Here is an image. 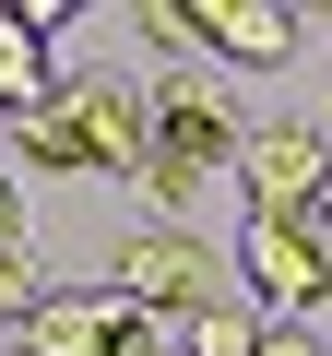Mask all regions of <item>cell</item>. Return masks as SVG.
Instances as JSON below:
<instances>
[{
  "label": "cell",
  "instance_id": "obj_7",
  "mask_svg": "<svg viewBox=\"0 0 332 356\" xmlns=\"http://www.w3.org/2000/svg\"><path fill=\"white\" fill-rule=\"evenodd\" d=\"M190 48L214 72H285L297 60V13H285V0H202V13H190Z\"/></svg>",
  "mask_w": 332,
  "mask_h": 356
},
{
  "label": "cell",
  "instance_id": "obj_15",
  "mask_svg": "<svg viewBox=\"0 0 332 356\" xmlns=\"http://www.w3.org/2000/svg\"><path fill=\"white\" fill-rule=\"evenodd\" d=\"M154 356H179V344H154Z\"/></svg>",
  "mask_w": 332,
  "mask_h": 356
},
{
  "label": "cell",
  "instance_id": "obj_6",
  "mask_svg": "<svg viewBox=\"0 0 332 356\" xmlns=\"http://www.w3.org/2000/svg\"><path fill=\"white\" fill-rule=\"evenodd\" d=\"M320 143H308V119H261L249 143H238V191H249V214H308L320 202Z\"/></svg>",
  "mask_w": 332,
  "mask_h": 356
},
{
  "label": "cell",
  "instance_id": "obj_5",
  "mask_svg": "<svg viewBox=\"0 0 332 356\" xmlns=\"http://www.w3.org/2000/svg\"><path fill=\"white\" fill-rule=\"evenodd\" d=\"M107 297H131L142 321H202V309H214V250H202L190 226H142V238H119Z\"/></svg>",
  "mask_w": 332,
  "mask_h": 356
},
{
  "label": "cell",
  "instance_id": "obj_14",
  "mask_svg": "<svg viewBox=\"0 0 332 356\" xmlns=\"http://www.w3.org/2000/svg\"><path fill=\"white\" fill-rule=\"evenodd\" d=\"M308 226H320V238H332V178H320V202H308Z\"/></svg>",
  "mask_w": 332,
  "mask_h": 356
},
{
  "label": "cell",
  "instance_id": "obj_1",
  "mask_svg": "<svg viewBox=\"0 0 332 356\" xmlns=\"http://www.w3.org/2000/svg\"><path fill=\"white\" fill-rule=\"evenodd\" d=\"M238 143H249V119H238V95H226L214 60L154 72V95H142V191H154L166 214H190L214 178L238 166Z\"/></svg>",
  "mask_w": 332,
  "mask_h": 356
},
{
  "label": "cell",
  "instance_id": "obj_4",
  "mask_svg": "<svg viewBox=\"0 0 332 356\" xmlns=\"http://www.w3.org/2000/svg\"><path fill=\"white\" fill-rule=\"evenodd\" d=\"M13 356H154V321L107 285H48L13 321Z\"/></svg>",
  "mask_w": 332,
  "mask_h": 356
},
{
  "label": "cell",
  "instance_id": "obj_8",
  "mask_svg": "<svg viewBox=\"0 0 332 356\" xmlns=\"http://www.w3.org/2000/svg\"><path fill=\"white\" fill-rule=\"evenodd\" d=\"M48 83H60V60H48L36 36L0 24V119H36V107H48Z\"/></svg>",
  "mask_w": 332,
  "mask_h": 356
},
{
  "label": "cell",
  "instance_id": "obj_11",
  "mask_svg": "<svg viewBox=\"0 0 332 356\" xmlns=\"http://www.w3.org/2000/svg\"><path fill=\"white\" fill-rule=\"evenodd\" d=\"M36 297H48V285H36V250L13 238V250H0V332H13V321H24Z\"/></svg>",
  "mask_w": 332,
  "mask_h": 356
},
{
  "label": "cell",
  "instance_id": "obj_9",
  "mask_svg": "<svg viewBox=\"0 0 332 356\" xmlns=\"http://www.w3.org/2000/svg\"><path fill=\"white\" fill-rule=\"evenodd\" d=\"M179 356H261V309H238V297H214L190 332H179Z\"/></svg>",
  "mask_w": 332,
  "mask_h": 356
},
{
  "label": "cell",
  "instance_id": "obj_3",
  "mask_svg": "<svg viewBox=\"0 0 332 356\" xmlns=\"http://www.w3.org/2000/svg\"><path fill=\"white\" fill-rule=\"evenodd\" d=\"M238 273H249V309L261 321H308L332 297V238L308 214H249L238 226Z\"/></svg>",
  "mask_w": 332,
  "mask_h": 356
},
{
  "label": "cell",
  "instance_id": "obj_2",
  "mask_svg": "<svg viewBox=\"0 0 332 356\" xmlns=\"http://www.w3.org/2000/svg\"><path fill=\"white\" fill-rule=\"evenodd\" d=\"M0 166H48V178H142V95L119 72H60L36 119H13Z\"/></svg>",
  "mask_w": 332,
  "mask_h": 356
},
{
  "label": "cell",
  "instance_id": "obj_12",
  "mask_svg": "<svg viewBox=\"0 0 332 356\" xmlns=\"http://www.w3.org/2000/svg\"><path fill=\"white\" fill-rule=\"evenodd\" d=\"M261 356H320V344H308V321H261Z\"/></svg>",
  "mask_w": 332,
  "mask_h": 356
},
{
  "label": "cell",
  "instance_id": "obj_10",
  "mask_svg": "<svg viewBox=\"0 0 332 356\" xmlns=\"http://www.w3.org/2000/svg\"><path fill=\"white\" fill-rule=\"evenodd\" d=\"M131 36H142V48H166V72H179V60H202V48H190V13H179V0H142V13H131Z\"/></svg>",
  "mask_w": 332,
  "mask_h": 356
},
{
  "label": "cell",
  "instance_id": "obj_13",
  "mask_svg": "<svg viewBox=\"0 0 332 356\" xmlns=\"http://www.w3.org/2000/svg\"><path fill=\"white\" fill-rule=\"evenodd\" d=\"M24 238V191H13V166H0V250Z\"/></svg>",
  "mask_w": 332,
  "mask_h": 356
}]
</instances>
